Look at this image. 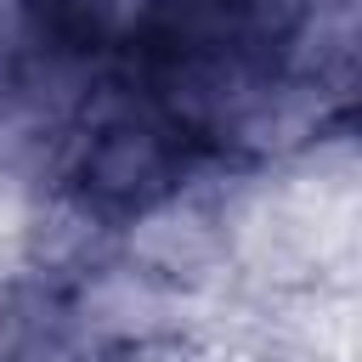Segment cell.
<instances>
[{"label":"cell","mask_w":362,"mask_h":362,"mask_svg":"<svg viewBox=\"0 0 362 362\" xmlns=\"http://www.w3.org/2000/svg\"><path fill=\"white\" fill-rule=\"evenodd\" d=\"M170 124H107L85 153V187L107 204H147L175 175Z\"/></svg>","instance_id":"1"}]
</instances>
